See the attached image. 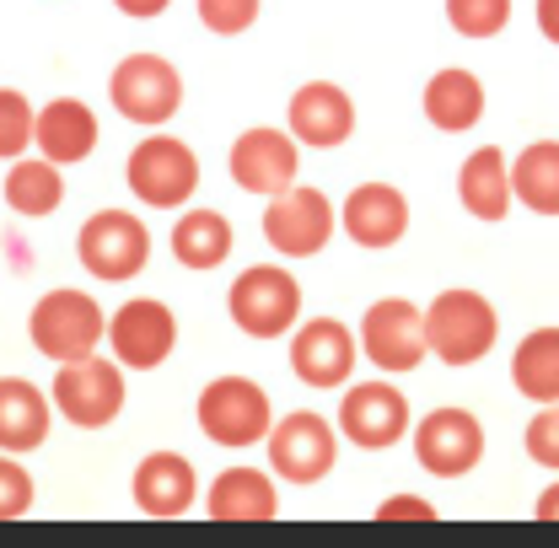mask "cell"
<instances>
[{
    "label": "cell",
    "instance_id": "1",
    "mask_svg": "<svg viewBox=\"0 0 559 548\" xmlns=\"http://www.w3.org/2000/svg\"><path fill=\"white\" fill-rule=\"evenodd\" d=\"M495 334H500V318L489 307V296L468 290V285H452L430 301L425 312V339H430V355L441 366H474L495 349Z\"/></svg>",
    "mask_w": 559,
    "mask_h": 548
},
{
    "label": "cell",
    "instance_id": "2",
    "mask_svg": "<svg viewBox=\"0 0 559 548\" xmlns=\"http://www.w3.org/2000/svg\"><path fill=\"white\" fill-rule=\"evenodd\" d=\"M27 339L49 360H81L97 355V344L108 339V318L86 290H49L27 318Z\"/></svg>",
    "mask_w": 559,
    "mask_h": 548
},
{
    "label": "cell",
    "instance_id": "3",
    "mask_svg": "<svg viewBox=\"0 0 559 548\" xmlns=\"http://www.w3.org/2000/svg\"><path fill=\"white\" fill-rule=\"evenodd\" d=\"M124 183L140 205L151 210H178L194 200L200 189V156L173 135H145L124 162Z\"/></svg>",
    "mask_w": 559,
    "mask_h": 548
},
{
    "label": "cell",
    "instance_id": "4",
    "mask_svg": "<svg viewBox=\"0 0 559 548\" xmlns=\"http://www.w3.org/2000/svg\"><path fill=\"white\" fill-rule=\"evenodd\" d=\"M226 312L248 339H280L301 318V285H296V274L275 270V264H253L231 279Z\"/></svg>",
    "mask_w": 559,
    "mask_h": 548
},
{
    "label": "cell",
    "instance_id": "5",
    "mask_svg": "<svg viewBox=\"0 0 559 548\" xmlns=\"http://www.w3.org/2000/svg\"><path fill=\"white\" fill-rule=\"evenodd\" d=\"M270 425H275V414H270V393L259 382H248V377H215V382H205V393H200V430H205V441L242 452V446L270 441Z\"/></svg>",
    "mask_w": 559,
    "mask_h": 548
},
{
    "label": "cell",
    "instance_id": "6",
    "mask_svg": "<svg viewBox=\"0 0 559 548\" xmlns=\"http://www.w3.org/2000/svg\"><path fill=\"white\" fill-rule=\"evenodd\" d=\"M75 259H81V270L92 279H103V285L135 279L145 270V259H151V231L130 210H97L81 226V237H75Z\"/></svg>",
    "mask_w": 559,
    "mask_h": 548
},
{
    "label": "cell",
    "instance_id": "7",
    "mask_svg": "<svg viewBox=\"0 0 559 548\" xmlns=\"http://www.w3.org/2000/svg\"><path fill=\"white\" fill-rule=\"evenodd\" d=\"M124 409V366L103 355L60 360L55 371V414H66L81 430H103Z\"/></svg>",
    "mask_w": 559,
    "mask_h": 548
},
{
    "label": "cell",
    "instance_id": "8",
    "mask_svg": "<svg viewBox=\"0 0 559 548\" xmlns=\"http://www.w3.org/2000/svg\"><path fill=\"white\" fill-rule=\"evenodd\" d=\"M108 97H114V108L130 124L156 130V124H167L183 108V75L162 55H124L114 65V75H108Z\"/></svg>",
    "mask_w": 559,
    "mask_h": 548
},
{
    "label": "cell",
    "instance_id": "9",
    "mask_svg": "<svg viewBox=\"0 0 559 548\" xmlns=\"http://www.w3.org/2000/svg\"><path fill=\"white\" fill-rule=\"evenodd\" d=\"M340 463V430L312 409H296L270 425V468L290 484H318Z\"/></svg>",
    "mask_w": 559,
    "mask_h": 548
},
{
    "label": "cell",
    "instance_id": "10",
    "mask_svg": "<svg viewBox=\"0 0 559 548\" xmlns=\"http://www.w3.org/2000/svg\"><path fill=\"white\" fill-rule=\"evenodd\" d=\"M425 312H419L409 296H382L366 307L360 318V355L377 366V371H415L425 360Z\"/></svg>",
    "mask_w": 559,
    "mask_h": 548
},
{
    "label": "cell",
    "instance_id": "11",
    "mask_svg": "<svg viewBox=\"0 0 559 548\" xmlns=\"http://www.w3.org/2000/svg\"><path fill=\"white\" fill-rule=\"evenodd\" d=\"M296 167H301V140L290 130L253 124V130H242L231 140V183L242 194L275 200L285 189H296Z\"/></svg>",
    "mask_w": 559,
    "mask_h": 548
},
{
    "label": "cell",
    "instance_id": "12",
    "mask_svg": "<svg viewBox=\"0 0 559 548\" xmlns=\"http://www.w3.org/2000/svg\"><path fill=\"white\" fill-rule=\"evenodd\" d=\"M108 344H114V360H119V366L156 371V366L178 349V318H173L167 301L135 296V301H124V307L108 318Z\"/></svg>",
    "mask_w": 559,
    "mask_h": 548
},
{
    "label": "cell",
    "instance_id": "13",
    "mask_svg": "<svg viewBox=\"0 0 559 548\" xmlns=\"http://www.w3.org/2000/svg\"><path fill=\"white\" fill-rule=\"evenodd\" d=\"M334 226H340V215L329 205V194H318V189H285L264 210V237H270V248H275L280 259H312V253H323L329 237H334Z\"/></svg>",
    "mask_w": 559,
    "mask_h": 548
},
{
    "label": "cell",
    "instance_id": "14",
    "mask_svg": "<svg viewBox=\"0 0 559 548\" xmlns=\"http://www.w3.org/2000/svg\"><path fill=\"white\" fill-rule=\"evenodd\" d=\"M415 457L436 479H463L485 457V425L468 409H436L415 425Z\"/></svg>",
    "mask_w": 559,
    "mask_h": 548
},
{
    "label": "cell",
    "instance_id": "15",
    "mask_svg": "<svg viewBox=\"0 0 559 548\" xmlns=\"http://www.w3.org/2000/svg\"><path fill=\"white\" fill-rule=\"evenodd\" d=\"M340 430L360 452H388L409 436V398L393 382H355L340 404Z\"/></svg>",
    "mask_w": 559,
    "mask_h": 548
},
{
    "label": "cell",
    "instance_id": "16",
    "mask_svg": "<svg viewBox=\"0 0 559 548\" xmlns=\"http://www.w3.org/2000/svg\"><path fill=\"white\" fill-rule=\"evenodd\" d=\"M355 355H360V344L340 318H312L290 339V371L307 388H345L349 371H355Z\"/></svg>",
    "mask_w": 559,
    "mask_h": 548
},
{
    "label": "cell",
    "instance_id": "17",
    "mask_svg": "<svg viewBox=\"0 0 559 548\" xmlns=\"http://www.w3.org/2000/svg\"><path fill=\"white\" fill-rule=\"evenodd\" d=\"M285 119H290V135L301 145H312V151H334V145H345L355 135V103H349L345 86H334V81L296 86Z\"/></svg>",
    "mask_w": 559,
    "mask_h": 548
},
{
    "label": "cell",
    "instance_id": "18",
    "mask_svg": "<svg viewBox=\"0 0 559 548\" xmlns=\"http://www.w3.org/2000/svg\"><path fill=\"white\" fill-rule=\"evenodd\" d=\"M194 500H200V479H194V463H189V457H178V452H151V457H140L135 505L145 516L178 522Z\"/></svg>",
    "mask_w": 559,
    "mask_h": 548
},
{
    "label": "cell",
    "instance_id": "19",
    "mask_svg": "<svg viewBox=\"0 0 559 548\" xmlns=\"http://www.w3.org/2000/svg\"><path fill=\"white\" fill-rule=\"evenodd\" d=\"M409 231V200L393 183H360L345 200V237L360 248H393Z\"/></svg>",
    "mask_w": 559,
    "mask_h": 548
},
{
    "label": "cell",
    "instance_id": "20",
    "mask_svg": "<svg viewBox=\"0 0 559 548\" xmlns=\"http://www.w3.org/2000/svg\"><path fill=\"white\" fill-rule=\"evenodd\" d=\"M419 103H425V119H430L441 135H463V130H474V124L485 119V81H479L474 70L447 65L425 81V97H419Z\"/></svg>",
    "mask_w": 559,
    "mask_h": 548
},
{
    "label": "cell",
    "instance_id": "21",
    "mask_svg": "<svg viewBox=\"0 0 559 548\" xmlns=\"http://www.w3.org/2000/svg\"><path fill=\"white\" fill-rule=\"evenodd\" d=\"M33 145L38 156L49 162H86L92 145H97V114L81 103V97H55L38 108V130H33Z\"/></svg>",
    "mask_w": 559,
    "mask_h": 548
},
{
    "label": "cell",
    "instance_id": "22",
    "mask_svg": "<svg viewBox=\"0 0 559 548\" xmlns=\"http://www.w3.org/2000/svg\"><path fill=\"white\" fill-rule=\"evenodd\" d=\"M205 511L210 522H275L280 516L275 479L259 474V468H226L210 484Z\"/></svg>",
    "mask_w": 559,
    "mask_h": 548
},
{
    "label": "cell",
    "instance_id": "23",
    "mask_svg": "<svg viewBox=\"0 0 559 548\" xmlns=\"http://www.w3.org/2000/svg\"><path fill=\"white\" fill-rule=\"evenodd\" d=\"M457 200L474 221H506L511 210V162L500 145H479L463 167H457Z\"/></svg>",
    "mask_w": 559,
    "mask_h": 548
},
{
    "label": "cell",
    "instance_id": "24",
    "mask_svg": "<svg viewBox=\"0 0 559 548\" xmlns=\"http://www.w3.org/2000/svg\"><path fill=\"white\" fill-rule=\"evenodd\" d=\"M49 398L33 388V382H22V377H0V452H38L44 441H49Z\"/></svg>",
    "mask_w": 559,
    "mask_h": 548
},
{
    "label": "cell",
    "instance_id": "25",
    "mask_svg": "<svg viewBox=\"0 0 559 548\" xmlns=\"http://www.w3.org/2000/svg\"><path fill=\"white\" fill-rule=\"evenodd\" d=\"M511 388L533 404H559V329H533L511 355Z\"/></svg>",
    "mask_w": 559,
    "mask_h": 548
},
{
    "label": "cell",
    "instance_id": "26",
    "mask_svg": "<svg viewBox=\"0 0 559 548\" xmlns=\"http://www.w3.org/2000/svg\"><path fill=\"white\" fill-rule=\"evenodd\" d=\"M173 259L183 270H215L231 259V221L221 210H183L173 226Z\"/></svg>",
    "mask_w": 559,
    "mask_h": 548
},
{
    "label": "cell",
    "instance_id": "27",
    "mask_svg": "<svg viewBox=\"0 0 559 548\" xmlns=\"http://www.w3.org/2000/svg\"><path fill=\"white\" fill-rule=\"evenodd\" d=\"M511 194L533 215H559V140H533L511 162Z\"/></svg>",
    "mask_w": 559,
    "mask_h": 548
},
{
    "label": "cell",
    "instance_id": "28",
    "mask_svg": "<svg viewBox=\"0 0 559 548\" xmlns=\"http://www.w3.org/2000/svg\"><path fill=\"white\" fill-rule=\"evenodd\" d=\"M66 200V178H60V162L49 156H16L11 172H5V205L16 215H55Z\"/></svg>",
    "mask_w": 559,
    "mask_h": 548
},
{
    "label": "cell",
    "instance_id": "29",
    "mask_svg": "<svg viewBox=\"0 0 559 548\" xmlns=\"http://www.w3.org/2000/svg\"><path fill=\"white\" fill-rule=\"evenodd\" d=\"M38 130V108L16 92V86H0V162H16Z\"/></svg>",
    "mask_w": 559,
    "mask_h": 548
},
{
    "label": "cell",
    "instance_id": "30",
    "mask_svg": "<svg viewBox=\"0 0 559 548\" xmlns=\"http://www.w3.org/2000/svg\"><path fill=\"white\" fill-rule=\"evenodd\" d=\"M447 22L463 38H495L511 22V0H447Z\"/></svg>",
    "mask_w": 559,
    "mask_h": 548
},
{
    "label": "cell",
    "instance_id": "31",
    "mask_svg": "<svg viewBox=\"0 0 559 548\" xmlns=\"http://www.w3.org/2000/svg\"><path fill=\"white\" fill-rule=\"evenodd\" d=\"M33 474L16 463V452H5L0 457V522H16V516H27L33 511Z\"/></svg>",
    "mask_w": 559,
    "mask_h": 548
},
{
    "label": "cell",
    "instance_id": "32",
    "mask_svg": "<svg viewBox=\"0 0 559 548\" xmlns=\"http://www.w3.org/2000/svg\"><path fill=\"white\" fill-rule=\"evenodd\" d=\"M259 11H264V0H200V22L210 33H221V38L248 33L259 22Z\"/></svg>",
    "mask_w": 559,
    "mask_h": 548
},
{
    "label": "cell",
    "instance_id": "33",
    "mask_svg": "<svg viewBox=\"0 0 559 548\" xmlns=\"http://www.w3.org/2000/svg\"><path fill=\"white\" fill-rule=\"evenodd\" d=\"M527 457L559 474V404H544V414H533V425H527Z\"/></svg>",
    "mask_w": 559,
    "mask_h": 548
},
{
    "label": "cell",
    "instance_id": "34",
    "mask_svg": "<svg viewBox=\"0 0 559 548\" xmlns=\"http://www.w3.org/2000/svg\"><path fill=\"white\" fill-rule=\"evenodd\" d=\"M377 522H436V505H425L415 495H399V500L377 505Z\"/></svg>",
    "mask_w": 559,
    "mask_h": 548
},
{
    "label": "cell",
    "instance_id": "35",
    "mask_svg": "<svg viewBox=\"0 0 559 548\" xmlns=\"http://www.w3.org/2000/svg\"><path fill=\"white\" fill-rule=\"evenodd\" d=\"M114 5H119L124 16H135V22H151V16H162L173 0H114Z\"/></svg>",
    "mask_w": 559,
    "mask_h": 548
},
{
    "label": "cell",
    "instance_id": "36",
    "mask_svg": "<svg viewBox=\"0 0 559 548\" xmlns=\"http://www.w3.org/2000/svg\"><path fill=\"white\" fill-rule=\"evenodd\" d=\"M538 33L559 44V0H538Z\"/></svg>",
    "mask_w": 559,
    "mask_h": 548
},
{
    "label": "cell",
    "instance_id": "37",
    "mask_svg": "<svg viewBox=\"0 0 559 548\" xmlns=\"http://www.w3.org/2000/svg\"><path fill=\"white\" fill-rule=\"evenodd\" d=\"M533 516H538V522H559V484H549V489L538 495V505H533Z\"/></svg>",
    "mask_w": 559,
    "mask_h": 548
}]
</instances>
